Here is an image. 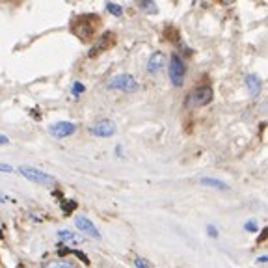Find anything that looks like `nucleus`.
<instances>
[{"label": "nucleus", "instance_id": "f257e3e1", "mask_svg": "<svg viewBox=\"0 0 268 268\" xmlns=\"http://www.w3.org/2000/svg\"><path fill=\"white\" fill-rule=\"evenodd\" d=\"M99 28H101V17L95 14L77 15L75 19H71V32L80 41H90L99 32Z\"/></svg>", "mask_w": 268, "mask_h": 268}, {"label": "nucleus", "instance_id": "f03ea898", "mask_svg": "<svg viewBox=\"0 0 268 268\" xmlns=\"http://www.w3.org/2000/svg\"><path fill=\"white\" fill-rule=\"evenodd\" d=\"M212 101V88L210 86H197L186 95V106L188 108H199L209 105Z\"/></svg>", "mask_w": 268, "mask_h": 268}, {"label": "nucleus", "instance_id": "7ed1b4c3", "mask_svg": "<svg viewBox=\"0 0 268 268\" xmlns=\"http://www.w3.org/2000/svg\"><path fill=\"white\" fill-rule=\"evenodd\" d=\"M171 84L175 88H181L184 84V77H186V66H184L183 58L179 54H173L170 58V69H168Z\"/></svg>", "mask_w": 268, "mask_h": 268}, {"label": "nucleus", "instance_id": "20e7f679", "mask_svg": "<svg viewBox=\"0 0 268 268\" xmlns=\"http://www.w3.org/2000/svg\"><path fill=\"white\" fill-rule=\"evenodd\" d=\"M19 173L25 177V179H28V181H32V183H36V184H43V186H49V184L56 183V179H54L53 175H49V173L38 170V168H34V166H21Z\"/></svg>", "mask_w": 268, "mask_h": 268}, {"label": "nucleus", "instance_id": "39448f33", "mask_svg": "<svg viewBox=\"0 0 268 268\" xmlns=\"http://www.w3.org/2000/svg\"><path fill=\"white\" fill-rule=\"evenodd\" d=\"M108 88L110 90H119V92H125V93H132V92H138L140 84H138V80L132 75H116L108 82Z\"/></svg>", "mask_w": 268, "mask_h": 268}, {"label": "nucleus", "instance_id": "423d86ee", "mask_svg": "<svg viewBox=\"0 0 268 268\" xmlns=\"http://www.w3.org/2000/svg\"><path fill=\"white\" fill-rule=\"evenodd\" d=\"M116 123L110 121V119H101L99 123H95L93 127H90V134L97 138H110L116 134Z\"/></svg>", "mask_w": 268, "mask_h": 268}, {"label": "nucleus", "instance_id": "0eeeda50", "mask_svg": "<svg viewBox=\"0 0 268 268\" xmlns=\"http://www.w3.org/2000/svg\"><path fill=\"white\" fill-rule=\"evenodd\" d=\"M77 131V125L71 123V121H58V123H54L49 127V134L54 138H67V136H73Z\"/></svg>", "mask_w": 268, "mask_h": 268}, {"label": "nucleus", "instance_id": "6e6552de", "mask_svg": "<svg viewBox=\"0 0 268 268\" xmlns=\"http://www.w3.org/2000/svg\"><path fill=\"white\" fill-rule=\"evenodd\" d=\"M75 225L82 231V233H86L88 236H92V238H95V240H99L101 238V235H99V229L95 227V223L92 222V220H88L86 216H77L75 218Z\"/></svg>", "mask_w": 268, "mask_h": 268}, {"label": "nucleus", "instance_id": "1a4fd4ad", "mask_svg": "<svg viewBox=\"0 0 268 268\" xmlns=\"http://www.w3.org/2000/svg\"><path fill=\"white\" fill-rule=\"evenodd\" d=\"M164 62H166V58H164L162 53H153L149 56V62H147V71H149L151 75L160 73V69L164 67Z\"/></svg>", "mask_w": 268, "mask_h": 268}, {"label": "nucleus", "instance_id": "9d476101", "mask_svg": "<svg viewBox=\"0 0 268 268\" xmlns=\"http://www.w3.org/2000/svg\"><path fill=\"white\" fill-rule=\"evenodd\" d=\"M244 82H246V88H248L249 95H253V97H257V95L261 93L262 82H261V79H259L257 75H246V79H244Z\"/></svg>", "mask_w": 268, "mask_h": 268}, {"label": "nucleus", "instance_id": "9b49d317", "mask_svg": "<svg viewBox=\"0 0 268 268\" xmlns=\"http://www.w3.org/2000/svg\"><path fill=\"white\" fill-rule=\"evenodd\" d=\"M199 183L203 184V186H209V188H216V190H227L229 184L223 183V181H220V179H214V177H203V179H199Z\"/></svg>", "mask_w": 268, "mask_h": 268}, {"label": "nucleus", "instance_id": "f8f14e48", "mask_svg": "<svg viewBox=\"0 0 268 268\" xmlns=\"http://www.w3.org/2000/svg\"><path fill=\"white\" fill-rule=\"evenodd\" d=\"M43 268H79V264L73 261H51L43 264Z\"/></svg>", "mask_w": 268, "mask_h": 268}, {"label": "nucleus", "instance_id": "ddd939ff", "mask_svg": "<svg viewBox=\"0 0 268 268\" xmlns=\"http://www.w3.org/2000/svg\"><path fill=\"white\" fill-rule=\"evenodd\" d=\"M58 236L62 242H69V244H79L80 242L79 236H75V233H71V231H60Z\"/></svg>", "mask_w": 268, "mask_h": 268}, {"label": "nucleus", "instance_id": "4468645a", "mask_svg": "<svg viewBox=\"0 0 268 268\" xmlns=\"http://www.w3.org/2000/svg\"><path fill=\"white\" fill-rule=\"evenodd\" d=\"M140 8L144 10L145 14H157L158 8L153 4V0H140Z\"/></svg>", "mask_w": 268, "mask_h": 268}, {"label": "nucleus", "instance_id": "2eb2a0df", "mask_svg": "<svg viewBox=\"0 0 268 268\" xmlns=\"http://www.w3.org/2000/svg\"><path fill=\"white\" fill-rule=\"evenodd\" d=\"M106 10H108L114 17H121V15H123V8L118 6V4H114V2H108V4H106Z\"/></svg>", "mask_w": 268, "mask_h": 268}, {"label": "nucleus", "instance_id": "dca6fc26", "mask_svg": "<svg viewBox=\"0 0 268 268\" xmlns=\"http://www.w3.org/2000/svg\"><path fill=\"white\" fill-rule=\"evenodd\" d=\"M134 266L136 268H151L149 261H145V259H142V257H134Z\"/></svg>", "mask_w": 268, "mask_h": 268}, {"label": "nucleus", "instance_id": "f3484780", "mask_svg": "<svg viewBox=\"0 0 268 268\" xmlns=\"http://www.w3.org/2000/svg\"><path fill=\"white\" fill-rule=\"evenodd\" d=\"M84 90H86L84 84H80V82H75V84H73V88H71L73 95H80V93L84 92Z\"/></svg>", "mask_w": 268, "mask_h": 268}, {"label": "nucleus", "instance_id": "a211bd4d", "mask_svg": "<svg viewBox=\"0 0 268 268\" xmlns=\"http://www.w3.org/2000/svg\"><path fill=\"white\" fill-rule=\"evenodd\" d=\"M244 229H246L248 233H255V231H257V222H251V220H249V222L244 223Z\"/></svg>", "mask_w": 268, "mask_h": 268}, {"label": "nucleus", "instance_id": "6ab92c4d", "mask_svg": "<svg viewBox=\"0 0 268 268\" xmlns=\"http://www.w3.org/2000/svg\"><path fill=\"white\" fill-rule=\"evenodd\" d=\"M207 233H209V236H212V238H216V236H218V229H216L214 225L210 223V225H207Z\"/></svg>", "mask_w": 268, "mask_h": 268}, {"label": "nucleus", "instance_id": "aec40b11", "mask_svg": "<svg viewBox=\"0 0 268 268\" xmlns=\"http://www.w3.org/2000/svg\"><path fill=\"white\" fill-rule=\"evenodd\" d=\"M0 171H2V173H10V171H14V168H12L10 164H0Z\"/></svg>", "mask_w": 268, "mask_h": 268}, {"label": "nucleus", "instance_id": "412c9836", "mask_svg": "<svg viewBox=\"0 0 268 268\" xmlns=\"http://www.w3.org/2000/svg\"><path fill=\"white\" fill-rule=\"evenodd\" d=\"M10 144V138L4 136V134H0V145H8Z\"/></svg>", "mask_w": 268, "mask_h": 268}, {"label": "nucleus", "instance_id": "4be33fe9", "mask_svg": "<svg viewBox=\"0 0 268 268\" xmlns=\"http://www.w3.org/2000/svg\"><path fill=\"white\" fill-rule=\"evenodd\" d=\"M218 2H220V4H225V6H229V4H233L235 0H218Z\"/></svg>", "mask_w": 268, "mask_h": 268}, {"label": "nucleus", "instance_id": "5701e85b", "mask_svg": "<svg viewBox=\"0 0 268 268\" xmlns=\"http://www.w3.org/2000/svg\"><path fill=\"white\" fill-rule=\"evenodd\" d=\"M266 261H268L266 255H262V257H259V262H266Z\"/></svg>", "mask_w": 268, "mask_h": 268}]
</instances>
